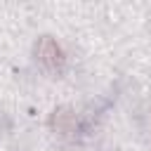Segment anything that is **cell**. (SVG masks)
Here are the masks:
<instances>
[{"instance_id":"1","label":"cell","mask_w":151,"mask_h":151,"mask_svg":"<svg viewBox=\"0 0 151 151\" xmlns=\"http://www.w3.org/2000/svg\"><path fill=\"white\" fill-rule=\"evenodd\" d=\"M35 59L52 73H59L66 64V57H64V50L59 47V42L52 38V35H42L38 42H35Z\"/></svg>"},{"instance_id":"2","label":"cell","mask_w":151,"mask_h":151,"mask_svg":"<svg viewBox=\"0 0 151 151\" xmlns=\"http://www.w3.org/2000/svg\"><path fill=\"white\" fill-rule=\"evenodd\" d=\"M50 130L64 139H71L76 132H78V116L73 109L68 106H57L52 113H50V120H47Z\"/></svg>"}]
</instances>
